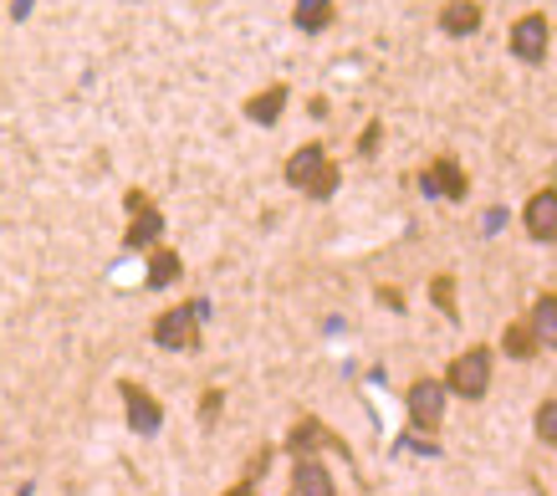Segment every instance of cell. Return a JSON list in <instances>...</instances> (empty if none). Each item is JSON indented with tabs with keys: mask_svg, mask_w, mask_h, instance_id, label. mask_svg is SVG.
<instances>
[{
	"mask_svg": "<svg viewBox=\"0 0 557 496\" xmlns=\"http://www.w3.org/2000/svg\"><path fill=\"white\" fill-rule=\"evenodd\" d=\"M292 496H338V481H333V471H327L322 456L292 461Z\"/></svg>",
	"mask_w": 557,
	"mask_h": 496,
	"instance_id": "7c38bea8",
	"label": "cell"
},
{
	"mask_svg": "<svg viewBox=\"0 0 557 496\" xmlns=\"http://www.w3.org/2000/svg\"><path fill=\"white\" fill-rule=\"evenodd\" d=\"M507 52L517 57V62H527V67H537L542 57L553 52V21L542 16V11L517 16L511 21V32H507Z\"/></svg>",
	"mask_w": 557,
	"mask_h": 496,
	"instance_id": "52a82bcc",
	"label": "cell"
},
{
	"mask_svg": "<svg viewBox=\"0 0 557 496\" xmlns=\"http://www.w3.org/2000/svg\"><path fill=\"white\" fill-rule=\"evenodd\" d=\"M220 496H261V486L256 481H236V486H225Z\"/></svg>",
	"mask_w": 557,
	"mask_h": 496,
	"instance_id": "603a6c76",
	"label": "cell"
},
{
	"mask_svg": "<svg viewBox=\"0 0 557 496\" xmlns=\"http://www.w3.org/2000/svg\"><path fill=\"white\" fill-rule=\"evenodd\" d=\"M430 302L440 308L445 323H460V302H456V276L450 272H435L430 276Z\"/></svg>",
	"mask_w": 557,
	"mask_h": 496,
	"instance_id": "ac0fdd59",
	"label": "cell"
},
{
	"mask_svg": "<svg viewBox=\"0 0 557 496\" xmlns=\"http://www.w3.org/2000/svg\"><path fill=\"white\" fill-rule=\"evenodd\" d=\"M522 231L527 240H537V246H557V189H537L532 200L522 206Z\"/></svg>",
	"mask_w": 557,
	"mask_h": 496,
	"instance_id": "30bf717a",
	"label": "cell"
},
{
	"mask_svg": "<svg viewBox=\"0 0 557 496\" xmlns=\"http://www.w3.org/2000/svg\"><path fill=\"white\" fill-rule=\"evenodd\" d=\"M333 21H338V0H297L292 5V26L302 36H322Z\"/></svg>",
	"mask_w": 557,
	"mask_h": 496,
	"instance_id": "9a60e30c",
	"label": "cell"
},
{
	"mask_svg": "<svg viewBox=\"0 0 557 496\" xmlns=\"http://www.w3.org/2000/svg\"><path fill=\"white\" fill-rule=\"evenodd\" d=\"M527 327L537 333L542 348H557V292H537V302H532V312H527Z\"/></svg>",
	"mask_w": 557,
	"mask_h": 496,
	"instance_id": "e0dca14e",
	"label": "cell"
},
{
	"mask_svg": "<svg viewBox=\"0 0 557 496\" xmlns=\"http://www.w3.org/2000/svg\"><path fill=\"white\" fill-rule=\"evenodd\" d=\"M32 5H36V0H11V21H26V16H32Z\"/></svg>",
	"mask_w": 557,
	"mask_h": 496,
	"instance_id": "d4e9b609",
	"label": "cell"
},
{
	"mask_svg": "<svg viewBox=\"0 0 557 496\" xmlns=\"http://www.w3.org/2000/svg\"><path fill=\"white\" fill-rule=\"evenodd\" d=\"M205 318H210V302H205V297H189V302L164 308L159 318H153V327H149L153 348H164V354H195V348H200Z\"/></svg>",
	"mask_w": 557,
	"mask_h": 496,
	"instance_id": "7a4b0ae2",
	"label": "cell"
},
{
	"mask_svg": "<svg viewBox=\"0 0 557 496\" xmlns=\"http://www.w3.org/2000/svg\"><path fill=\"white\" fill-rule=\"evenodd\" d=\"M119 399H123V420H128L134 435H159L164 430V405L138 379H119Z\"/></svg>",
	"mask_w": 557,
	"mask_h": 496,
	"instance_id": "9c48e42d",
	"label": "cell"
},
{
	"mask_svg": "<svg viewBox=\"0 0 557 496\" xmlns=\"http://www.w3.org/2000/svg\"><path fill=\"white\" fill-rule=\"evenodd\" d=\"M379 302H384V308H394V312H405V297H399L394 287H379Z\"/></svg>",
	"mask_w": 557,
	"mask_h": 496,
	"instance_id": "cb8c5ba5",
	"label": "cell"
},
{
	"mask_svg": "<svg viewBox=\"0 0 557 496\" xmlns=\"http://www.w3.org/2000/svg\"><path fill=\"white\" fill-rule=\"evenodd\" d=\"M287 496H292V492H287Z\"/></svg>",
	"mask_w": 557,
	"mask_h": 496,
	"instance_id": "484cf974",
	"label": "cell"
},
{
	"mask_svg": "<svg viewBox=\"0 0 557 496\" xmlns=\"http://www.w3.org/2000/svg\"><path fill=\"white\" fill-rule=\"evenodd\" d=\"M271 456H276V445H256L251 461H246V471H240V481H256V486H261V476L271 471Z\"/></svg>",
	"mask_w": 557,
	"mask_h": 496,
	"instance_id": "44dd1931",
	"label": "cell"
},
{
	"mask_svg": "<svg viewBox=\"0 0 557 496\" xmlns=\"http://www.w3.org/2000/svg\"><path fill=\"white\" fill-rule=\"evenodd\" d=\"M144 261H149V272H144V287L149 292H170L174 282L185 276V257H180L174 246H153Z\"/></svg>",
	"mask_w": 557,
	"mask_h": 496,
	"instance_id": "5bb4252c",
	"label": "cell"
},
{
	"mask_svg": "<svg viewBox=\"0 0 557 496\" xmlns=\"http://www.w3.org/2000/svg\"><path fill=\"white\" fill-rule=\"evenodd\" d=\"M445 384L440 379H430V374H420L414 384L405 389V414H409V430L414 435H430L435 441L440 435V425H445Z\"/></svg>",
	"mask_w": 557,
	"mask_h": 496,
	"instance_id": "5b68a950",
	"label": "cell"
},
{
	"mask_svg": "<svg viewBox=\"0 0 557 496\" xmlns=\"http://www.w3.org/2000/svg\"><path fill=\"white\" fill-rule=\"evenodd\" d=\"M532 435H537L547 450H557V394H547L537 410H532Z\"/></svg>",
	"mask_w": 557,
	"mask_h": 496,
	"instance_id": "d6986e66",
	"label": "cell"
},
{
	"mask_svg": "<svg viewBox=\"0 0 557 496\" xmlns=\"http://www.w3.org/2000/svg\"><path fill=\"white\" fill-rule=\"evenodd\" d=\"M420 195L424 200H450V206H460V200L471 195V179L460 170V159H450V154L430 159L420 170Z\"/></svg>",
	"mask_w": 557,
	"mask_h": 496,
	"instance_id": "ba28073f",
	"label": "cell"
},
{
	"mask_svg": "<svg viewBox=\"0 0 557 496\" xmlns=\"http://www.w3.org/2000/svg\"><path fill=\"white\" fill-rule=\"evenodd\" d=\"M502 354H507L511 363H532L542 354V343H537V333L527 327V318H511V323L502 327Z\"/></svg>",
	"mask_w": 557,
	"mask_h": 496,
	"instance_id": "2e32d148",
	"label": "cell"
},
{
	"mask_svg": "<svg viewBox=\"0 0 557 496\" xmlns=\"http://www.w3.org/2000/svg\"><path fill=\"white\" fill-rule=\"evenodd\" d=\"M282 450H287L292 461H302V456H322V450H338V456H348V461H354L348 441H343V435H333V430L322 425L318 414H302V420H292V430H287V441H282Z\"/></svg>",
	"mask_w": 557,
	"mask_h": 496,
	"instance_id": "8992f818",
	"label": "cell"
},
{
	"mask_svg": "<svg viewBox=\"0 0 557 496\" xmlns=\"http://www.w3.org/2000/svg\"><path fill=\"white\" fill-rule=\"evenodd\" d=\"M379 144H384V123L369 119L363 123V134H358V159H373L379 154Z\"/></svg>",
	"mask_w": 557,
	"mask_h": 496,
	"instance_id": "7402d4cb",
	"label": "cell"
},
{
	"mask_svg": "<svg viewBox=\"0 0 557 496\" xmlns=\"http://www.w3.org/2000/svg\"><path fill=\"white\" fill-rule=\"evenodd\" d=\"M123 210H128V225H123V251H144L149 257L153 246H164V210L153 206L144 189H128L123 195Z\"/></svg>",
	"mask_w": 557,
	"mask_h": 496,
	"instance_id": "277c9868",
	"label": "cell"
},
{
	"mask_svg": "<svg viewBox=\"0 0 557 496\" xmlns=\"http://www.w3.org/2000/svg\"><path fill=\"white\" fill-rule=\"evenodd\" d=\"M481 21H486V11H481L475 0H445V5H440V32L450 36V41L475 36L481 32Z\"/></svg>",
	"mask_w": 557,
	"mask_h": 496,
	"instance_id": "4fadbf2b",
	"label": "cell"
},
{
	"mask_svg": "<svg viewBox=\"0 0 557 496\" xmlns=\"http://www.w3.org/2000/svg\"><path fill=\"white\" fill-rule=\"evenodd\" d=\"M287 103H292V87L287 83H271V87H261V92H251L246 98V123H256V128H276L282 123V113H287Z\"/></svg>",
	"mask_w": 557,
	"mask_h": 496,
	"instance_id": "8fae6325",
	"label": "cell"
},
{
	"mask_svg": "<svg viewBox=\"0 0 557 496\" xmlns=\"http://www.w3.org/2000/svg\"><path fill=\"white\" fill-rule=\"evenodd\" d=\"M287 185L297 189V195H307V200H333L338 195V185H343V170L327 159V149H322L318 138H307L302 149H292V159H287Z\"/></svg>",
	"mask_w": 557,
	"mask_h": 496,
	"instance_id": "6da1fadb",
	"label": "cell"
},
{
	"mask_svg": "<svg viewBox=\"0 0 557 496\" xmlns=\"http://www.w3.org/2000/svg\"><path fill=\"white\" fill-rule=\"evenodd\" d=\"M220 410H225V389H205L200 394V410H195V414H200V425L215 430L220 425Z\"/></svg>",
	"mask_w": 557,
	"mask_h": 496,
	"instance_id": "ffe728a7",
	"label": "cell"
},
{
	"mask_svg": "<svg viewBox=\"0 0 557 496\" xmlns=\"http://www.w3.org/2000/svg\"><path fill=\"white\" fill-rule=\"evenodd\" d=\"M491 374H496V354H491L486 343H471V348H460L456 359L445 363L440 384H445V394H456L466 405H481L491 394Z\"/></svg>",
	"mask_w": 557,
	"mask_h": 496,
	"instance_id": "3957f363",
	"label": "cell"
}]
</instances>
